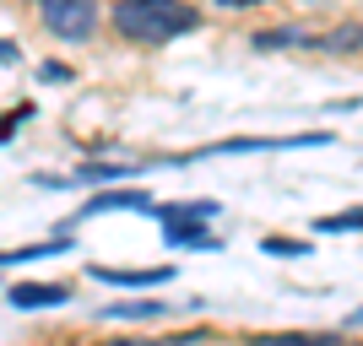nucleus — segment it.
Segmentation results:
<instances>
[{
    "label": "nucleus",
    "mask_w": 363,
    "mask_h": 346,
    "mask_svg": "<svg viewBox=\"0 0 363 346\" xmlns=\"http://www.w3.org/2000/svg\"><path fill=\"white\" fill-rule=\"evenodd\" d=\"M49 255H71V233H60L55 243H22V249H6V265H33V260H49Z\"/></svg>",
    "instance_id": "9d476101"
},
{
    "label": "nucleus",
    "mask_w": 363,
    "mask_h": 346,
    "mask_svg": "<svg viewBox=\"0 0 363 346\" xmlns=\"http://www.w3.org/2000/svg\"><path fill=\"white\" fill-rule=\"evenodd\" d=\"M157 200L147 195V190H98V195H87V206L76 211V217H104V211H152Z\"/></svg>",
    "instance_id": "0eeeda50"
},
{
    "label": "nucleus",
    "mask_w": 363,
    "mask_h": 346,
    "mask_svg": "<svg viewBox=\"0 0 363 346\" xmlns=\"http://www.w3.org/2000/svg\"><path fill=\"white\" fill-rule=\"evenodd\" d=\"M260 249L277 255V260H303V255H309V243H303V238H260Z\"/></svg>",
    "instance_id": "ddd939ff"
},
{
    "label": "nucleus",
    "mask_w": 363,
    "mask_h": 346,
    "mask_svg": "<svg viewBox=\"0 0 363 346\" xmlns=\"http://www.w3.org/2000/svg\"><path fill=\"white\" fill-rule=\"evenodd\" d=\"M282 146H331V130H309V136H228L212 146L190 151L179 163H201V157H228V151H282Z\"/></svg>",
    "instance_id": "20e7f679"
},
{
    "label": "nucleus",
    "mask_w": 363,
    "mask_h": 346,
    "mask_svg": "<svg viewBox=\"0 0 363 346\" xmlns=\"http://www.w3.org/2000/svg\"><path fill=\"white\" fill-rule=\"evenodd\" d=\"M315 233H363V206H347L336 217H315Z\"/></svg>",
    "instance_id": "f8f14e48"
},
{
    "label": "nucleus",
    "mask_w": 363,
    "mask_h": 346,
    "mask_svg": "<svg viewBox=\"0 0 363 346\" xmlns=\"http://www.w3.org/2000/svg\"><path fill=\"white\" fill-rule=\"evenodd\" d=\"M71 298V287H55V282H11L6 287V303L16 314H33V308H55V303Z\"/></svg>",
    "instance_id": "39448f33"
},
{
    "label": "nucleus",
    "mask_w": 363,
    "mask_h": 346,
    "mask_svg": "<svg viewBox=\"0 0 363 346\" xmlns=\"http://www.w3.org/2000/svg\"><path fill=\"white\" fill-rule=\"evenodd\" d=\"M168 314V303L157 298H136V303H104L98 308V319H163Z\"/></svg>",
    "instance_id": "1a4fd4ad"
},
{
    "label": "nucleus",
    "mask_w": 363,
    "mask_h": 346,
    "mask_svg": "<svg viewBox=\"0 0 363 346\" xmlns=\"http://www.w3.org/2000/svg\"><path fill=\"white\" fill-rule=\"evenodd\" d=\"M147 217L163 222V243L168 249H217V233L206 222L223 217L217 200H179V206H152Z\"/></svg>",
    "instance_id": "f03ea898"
},
{
    "label": "nucleus",
    "mask_w": 363,
    "mask_h": 346,
    "mask_svg": "<svg viewBox=\"0 0 363 346\" xmlns=\"http://www.w3.org/2000/svg\"><path fill=\"white\" fill-rule=\"evenodd\" d=\"M114 33L130 44H168L201 28V11L190 0H114Z\"/></svg>",
    "instance_id": "f257e3e1"
},
{
    "label": "nucleus",
    "mask_w": 363,
    "mask_h": 346,
    "mask_svg": "<svg viewBox=\"0 0 363 346\" xmlns=\"http://www.w3.org/2000/svg\"><path fill=\"white\" fill-rule=\"evenodd\" d=\"M38 76H44V81H55V87H65V81H76V76H71V65H60V60L38 65Z\"/></svg>",
    "instance_id": "2eb2a0df"
},
{
    "label": "nucleus",
    "mask_w": 363,
    "mask_h": 346,
    "mask_svg": "<svg viewBox=\"0 0 363 346\" xmlns=\"http://www.w3.org/2000/svg\"><path fill=\"white\" fill-rule=\"evenodd\" d=\"M141 168H125V163H92V168H76V173H65V179H38L49 184V190H71V184H125L136 179Z\"/></svg>",
    "instance_id": "6e6552de"
},
{
    "label": "nucleus",
    "mask_w": 363,
    "mask_h": 346,
    "mask_svg": "<svg viewBox=\"0 0 363 346\" xmlns=\"http://www.w3.org/2000/svg\"><path fill=\"white\" fill-rule=\"evenodd\" d=\"M87 276H92V282H108V287H163V282H174V265H152V271H125V265H104V260H92Z\"/></svg>",
    "instance_id": "423d86ee"
},
{
    "label": "nucleus",
    "mask_w": 363,
    "mask_h": 346,
    "mask_svg": "<svg viewBox=\"0 0 363 346\" xmlns=\"http://www.w3.org/2000/svg\"><path fill=\"white\" fill-rule=\"evenodd\" d=\"M347 325H363V308H352V314H347Z\"/></svg>",
    "instance_id": "f3484780"
},
{
    "label": "nucleus",
    "mask_w": 363,
    "mask_h": 346,
    "mask_svg": "<svg viewBox=\"0 0 363 346\" xmlns=\"http://www.w3.org/2000/svg\"><path fill=\"white\" fill-rule=\"evenodd\" d=\"M309 44H320L325 54H347V49H363V28H358V22H347V28L325 33V38H309Z\"/></svg>",
    "instance_id": "9b49d317"
},
{
    "label": "nucleus",
    "mask_w": 363,
    "mask_h": 346,
    "mask_svg": "<svg viewBox=\"0 0 363 346\" xmlns=\"http://www.w3.org/2000/svg\"><path fill=\"white\" fill-rule=\"evenodd\" d=\"M228 11H244V6H260V0H223Z\"/></svg>",
    "instance_id": "dca6fc26"
},
{
    "label": "nucleus",
    "mask_w": 363,
    "mask_h": 346,
    "mask_svg": "<svg viewBox=\"0 0 363 346\" xmlns=\"http://www.w3.org/2000/svg\"><path fill=\"white\" fill-rule=\"evenodd\" d=\"M288 44H303L293 28H272V33H255V49H288Z\"/></svg>",
    "instance_id": "4468645a"
},
{
    "label": "nucleus",
    "mask_w": 363,
    "mask_h": 346,
    "mask_svg": "<svg viewBox=\"0 0 363 346\" xmlns=\"http://www.w3.org/2000/svg\"><path fill=\"white\" fill-rule=\"evenodd\" d=\"M38 22L65 44H87L98 33V0H38Z\"/></svg>",
    "instance_id": "7ed1b4c3"
}]
</instances>
